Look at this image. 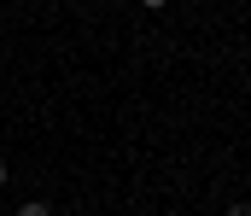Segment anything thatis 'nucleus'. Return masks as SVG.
I'll list each match as a JSON object with an SVG mask.
<instances>
[{
	"label": "nucleus",
	"mask_w": 251,
	"mask_h": 216,
	"mask_svg": "<svg viewBox=\"0 0 251 216\" xmlns=\"http://www.w3.org/2000/svg\"><path fill=\"white\" fill-rule=\"evenodd\" d=\"M18 216H53V211H47L41 199H29V205H18Z\"/></svg>",
	"instance_id": "f257e3e1"
},
{
	"label": "nucleus",
	"mask_w": 251,
	"mask_h": 216,
	"mask_svg": "<svg viewBox=\"0 0 251 216\" xmlns=\"http://www.w3.org/2000/svg\"><path fill=\"white\" fill-rule=\"evenodd\" d=\"M228 216H251V205H228Z\"/></svg>",
	"instance_id": "f03ea898"
},
{
	"label": "nucleus",
	"mask_w": 251,
	"mask_h": 216,
	"mask_svg": "<svg viewBox=\"0 0 251 216\" xmlns=\"http://www.w3.org/2000/svg\"><path fill=\"white\" fill-rule=\"evenodd\" d=\"M140 6H146V12H158V6H164V0H140Z\"/></svg>",
	"instance_id": "7ed1b4c3"
},
{
	"label": "nucleus",
	"mask_w": 251,
	"mask_h": 216,
	"mask_svg": "<svg viewBox=\"0 0 251 216\" xmlns=\"http://www.w3.org/2000/svg\"><path fill=\"white\" fill-rule=\"evenodd\" d=\"M0 187H6V158H0Z\"/></svg>",
	"instance_id": "20e7f679"
}]
</instances>
